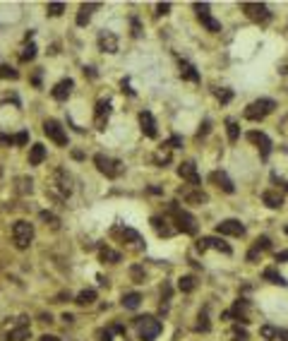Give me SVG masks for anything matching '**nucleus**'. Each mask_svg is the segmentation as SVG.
<instances>
[{
	"label": "nucleus",
	"instance_id": "4468645a",
	"mask_svg": "<svg viewBox=\"0 0 288 341\" xmlns=\"http://www.w3.org/2000/svg\"><path fill=\"white\" fill-rule=\"evenodd\" d=\"M110 118V101H96V109H94V125L96 130H106Z\"/></svg>",
	"mask_w": 288,
	"mask_h": 341
},
{
	"label": "nucleus",
	"instance_id": "ea45409f",
	"mask_svg": "<svg viewBox=\"0 0 288 341\" xmlns=\"http://www.w3.org/2000/svg\"><path fill=\"white\" fill-rule=\"evenodd\" d=\"M41 221H46V224H51L53 228H58V226H60V219L55 217V214H51V212H41Z\"/></svg>",
	"mask_w": 288,
	"mask_h": 341
},
{
	"label": "nucleus",
	"instance_id": "a211bd4d",
	"mask_svg": "<svg viewBox=\"0 0 288 341\" xmlns=\"http://www.w3.org/2000/svg\"><path fill=\"white\" fill-rule=\"evenodd\" d=\"M228 313H231V317L240 320L243 325H245V322H250V300H247V298H238Z\"/></svg>",
	"mask_w": 288,
	"mask_h": 341
},
{
	"label": "nucleus",
	"instance_id": "79ce46f5",
	"mask_svg": "<svg viewBox=\"0 0 288 341\" xmlns=\"http://www.w3.org/2000/svg\"><path fill=\"white\" fill-rule=\"evenodd\" d=\"M17 185L19 192H31V178H17Z\"/></svg>",
	"mask_w": 288,
	"mask_h": 341
},
{
	"label": "nucleus",
	"instance_id": "f3484780",
	"mask_svg": "<svg viewBox=\"0 0 288 341\" xmlns=\"http://www.w3.org/2000/svg\"><path fill=\"white\" fill-rule=\"evenodd\" d=\"M209 180H211L216 188H221L223 192H228V195H233V192H235L233 180L228 178V173H226V171H214V173H209Z\"/></svg>",
	"mask_w": 288,
	"mask_h": 341
},
{
	"label": "nucleus",
	"instance_id": "49530a36",
	"mask_svg": "<svg viewBox=\"0 0 288 341\" xmlns=\"http://www.w3.org/2000/svg\"><path fill=\"white\" fill-rule=\"evenodd\" d=\"M233 341H247V332L240 327H233Z\"/></svg>",
	"mask_w": 288,
	"mask_h": 341
},
{
	"label": "nucleus",
	"instance_id": "9d476101",
	"mask_svg": "<svg viewBox=\"0 0 288 341\" xmlns=\"http://www.w3.org/2000/svg\"><path fill=\"white\" fill-rule=\"evenodd\" d=\"M194 247H197V252H206V250H219V252H223V255H231V245H228V243H223L221 238H214V235L199 238V240L194 243Z\"/></svg>",
	"mask_w": 288,
	"mask_h": 341
},
{
	"label": "nucleus",
	"instance_id": "c9c22d12",
	"mask_svg": "<svg viewBox=\"0 0 288 341\" xmlns=\"http://www.w3.org/2000/svg\"><path fill=\"white\" fill-rule=\"evenodd\" d=\"M226 130H228V139H231V142H238V135H240V127H238V123L228 118V120H226Z\"/></svg>",
	"mask_w": 288,
	"mask_h": 341
},
{
	"label": "nucleus",
	"instance_id": "6e6d98bb",
	"mask_svg": "<svg viewBox=\"0 0 288 341\" xmlns=\"http://www.w3.org/2000/svg\"><path fill=\"white\" fill-rule=\"evenodd\" d=\"M39 341H60V339H58V337H51V334H43Z\"/></svg>",
	"mask_w": 288,
	"mask_h": 341
},
{
	"label": "nucleus",
	"instance_id": "4d7b16f0",
	"mask_svg": "<svg viewBox=\"0 0 288 341\" xmlns=\"http://www.w3.org/2000/svg\"><path fill=\"white\" fill-rule=\"evenodd\" d=\"M84 75H89V77H96V72H94V68H84Z\"/></svg>",
	"mask_w": 288,
	"mask_h": 341
},
{
	"label": "nucleus",
	"instance_id": "9b49d317",
	"mask_svg": "<svg viewBox=\"0 0 288 341\" xmlns=\"http://www.w3.org/2000/svg\"><path fill=\"white\" fill-rule=\"evenodd\" d=\"M194 12H197L199 22H202L209 31H214V34H216V31H221V22L211 17V12H209V5H206V2H194Z\"/></svg>",
	"mask_w": 288,
	"mask_h": 341
},
{
	"label": "nucleus",
	"instance_id": "5fc2aeb1",
	"mask_svg": "<svg viewBox=\"0 0 288 341\" xmlns=\"http://www.w3.org/2000/svg\"><path fill=\"white\" fill-rule=\"evenodd\" d=\"M288 259V250L286 252H279V255H276V262H286Z\"/></svg>",
	"mask_w": 288,
	"mask_h": 341
},
{
	"label": "nucleus",
	"instance_id": "7ed1b4c3",
	"mask_svg": "<svg viewBox=\"0 0 288 341\" xmlns=\"http://www.w3.org/2000/svg\"><path fill=\"white\" fill-rule=\"evenodd\" d=\"M94 164L98 168V173H103L106 178H118L125 173V164L118 161V159H110L106 154H96L94 156Z\"/></svg>",
	"mask_w": 288,
	"mask_h": 341
},
{
	"label": "nucleus",
	"instance_id": "72a5a7b5",
	"mask_svg": "<svg viewBox=\"0 0 288 341\" xmlns=\"http://www.w3.org/2000/svg\"><path fill=\"white\" fill-rule=\"evenodd\" d=\"M178 288L183 293H192L197 288V279L194 276H183V279H178Z\"/></svg>",
	"mask_w": 288,
	"mask_h": 341
},
{
	"label": "nucleus",
	"instance_id": "f704fd0d",
	"mask_svg": "<svg viewBox=\"0 0 288 341\" xmlns=\"http://www.w3.org/2000/svg\"><path fill=\"white\" fill-rule=\"evenodd\" d=\"M260 334H262V339H264V341L279 339V329H276V327H269V325H264V327L260 329Z\"/></svg>",
	"mask_w": 288,
	"mask_h": 341
},
{
	"label": "nucleus",
	"instance_id": "f03ea898",
	"mask_svg": "<svg viewBox=\"0 0 288 341\" xmlns=\"http://www.w3.org/2000/svg\"><path fill=\"white\" fill-rule=\"evenodd\" d=\"M48 190L58 200H68L70 195H72V178H70V173L65 168H55L53 171L51 183H48Z\"/></svg>",
	"mask_w": 288,
	"mask_h": 341
},
{
	"label": "nucleus",
	"instance_id": "b1692460",
	"mask_svg": "<svg viewBox=\"0 0 288 341\" xmlns=\"http://www.w3.org/2000/svg\"><path fill=\"white\" fill-rule=\"evenodd\" d=\"M180 77L188 80V82H199V72H197L194 65L188 63V60H180Z\"/></svg>",
	"mask_w": 288,
	"mask_h": 341
},
{
	"label": "nucleus",
	"instance_id": "37998d69",
	"mask_svg": "<svg viewBox=\"0 0 288 341\" xmlns=\"http://www.w3.org/2000/svg\"><path fill=\"white\" fill-rule=\"evenodd\" d=\"M197 332H209V320H206V310L199 313V322H197Z\"/></svg>",
	"mask_w": 288,
	"mask_h": 341
},
{
	"label": "nucleus",
	"instance_id": "5701e85b",
	"mask_svg": "<svg viewBox=\"0 0 288 341\" xmlns=\"http://www.w3.org/2000/svg\"><path fill=\"white\" fill-rule=\"evenodd\" d=\"M139 125H142V132L147 137H156V120L149 111H142L139 113Z\"/></svg>",
	"mask_w": 288,
	"mask_h": 341
},
{
	"label": "nucleus",
	"instance_id": "58836bf2",
	"mask_svg": "<svg viewBox=\"0 0 288 341\" xmlns=\"http://www.w3.org/2000/svg\"><path fill=\"white\" fill-rule=\"evenodd\" d=\"M46 12H48V14H53V17H58V14H63V12H65V5H63V2H48Z\"/></svg>",
	"mask_w": 288,
	"mask_h": 341
},
{
	"label": "nucleus",
	"instance_id": "3c124183",
	"mask_svg": "<svg viewBox=\"0 0 288 341\" xmlns=\"http://www.w3.org/2000/svg\"><path fill=\"white\" fill-rule=\"evenodd\" d=\"M98 341H113V339H110V329H106V332H98Z\"/></svg>",
	"mask_w": 288,
	"mask_h": 341
},
{
	"label": "nucleus",
	"instance_id": "7c9ffc66",
	"mask_svg": "<svg viewBox=\"0 0 288 341\" xmlns=\"http://www.w3.org/2000/svg\"><path fill=\"white\" fill-rule=\"evenodd\" d=\"M96 300V291L94 288H84L82 293H80V296H77V298H75V303H77V305H92V303H94Z\"/></svg>",
	"mask_w": 288,
	"mask_h": 341
},
{
	"label": "nucleus",
	"instance_id": "0eeeda50",
	"mask_svg": "<svg viewBox=\"0 0 288 341\" xmlns=\"http://www.w3.org/2000/svg\"><path fill=\"white\" fill-rule=\"evenodd\" d=\"M110 235L118 238L123 245H130L132 250H142V235H139L135 228H130V226H113V228H110Z\"/></svg>",
	"mask_w": 288,
	"mask_h": 341
},
{
	"label": "nucleus",
	"instance_id": "a18cd8bd",
	"mask_svg": "<svg viewBox=\"0 0 288 341\" xmlns=\"http://www.w3.org/2000/svg\"><path fill=\"white\" fill-rule=\"evenodd\" d=\"M216 96H219L221 104H228V101L233 99V92H231V89H223V92H216Z\"/></svg>",
	"mask_w": 288,
	"mask_h": 341
},
{
	"label": "nucleus",
	"instance_id": "864d4df0",
	"mask_svg": "<svg viewBox=\"0 0 288 341\" xmlns=\"http://www.w3.org/2000/svg\"><path fill=\"white\" fill-rule=\"evenodd\" d=\"M279 339H281V341H288V329H279Z\"/></svg>",
	"mask_w": 288,
	"mask_h": 341
},
{
	"label": "nucleus",
	"instance_id": "aec40b11",
	"mask_svg": "<svg viewBox=\"0 0 288 341\" xmlns=\"http://www.w3.org/2000/svg\"><path fill=\"white\" fill-rule=\"evenodd\" d=\"M178 176L183 180H188L190 185H199V173H197V166L192 164V161H183L178 166Z\"/></svg>",
	"mask_w": 288,
	"mask_h": 341
},
{
	"label": "nucleus",
	"instance_id": "ddd939ff",
	"mask_svg": "<svg viewBox=\"0 0 288 341\" xmlns=\"http://www.w3.org/2000/svg\"><path fill=\"white\" fill-rule=\"evenodd\" d=\"M31 337V329H29V322L27 317H19L17 325H14L7 334H5V341H27Z\"/></svg>",
	"mask_w": 288,
	"mask_h": 341
},
{
	"label": "nucleus",
	"instance_id": "09e8293b",
	"mask_svg": "<svg viewBox=\"0 0 288 341\" xmlns=\"http://www.w3.org/2000/svg\"><path fill=\"white\" fill-rule=\"evenodd\" d=\"M142 34V27H139V19L137 17H132V36H139Z\"/></svg>",
	"mask_w": 288,
	"mask_h": 341
},
{
	"label": "nucleus",
	"instance_id": "cd10ccee",
	"mask_svg": "<svg viewBox=\"0 0 288 341\" xmlns=\"http://www.w3.org/2000/svg\"><path fill=\"white\" fill-rule=\"evenodd\" d=\"M43 159H46V147H43V144H34V147L29 149V164L39 166Z\"/></svg>",
	"mask_w": 288,
	"mask_h": 341
},
{
	"label": "nucleus",
	"instance_id": "39448f33",
	"mask_svg": "<svg viewBox=\"0 0 288 341\" xmlns=\"http://www.w3.org/2000/svg\"><path fill=\"white\" fill-rule=\"evenodd\" d=\"M12 240L19 250H27L34 240V226L29 221H14L12 226Z\"/></svg>",
	"mask_w": 288,
	"mask_h": 341
},
{
	"label": "nucleus",
	"instance_id": "2f4dec72",
	"mask_svg": "<svg viewBox=\"0 0 288 341\" xmlns=\"http://www.w3.org/2000/svg\"><path fill=\"white\" fill-rule=\"evenodd\" d=\"M171 147H166V144H161L159 147V151L154 154V164H159V166H164V164H168L171 161Z\"/></svg>",
	"mask_w": 288,
	"mask_h": 341
},
{
	"label": "nucleus",
	"instance_id": "052dcab7",
	"mask_svg": "<svg viewBox=\"0 0 288 341\" xmlns=\"http://www.w3.org/2000/svg\"><path fill=\"white\" fill-rule=\"evenodd\" d=\"M286 190H288V185H286Z\"/></svg>",
	"mask_w": 288,
	"mask_h": 341
},
{
	"label": "nucleus",
	"instance_id": "423d86ee",
	"mask_svg": "<svg viewBox=\"0 0 288 341\" xmlns=\"http://www.w3.org/2000/svg\"><path fill=\"white\" fill-rule=\"evenodd\" d=\"M274 109H276L274 99H257V101H252L245 109V118L247 120H262V118H267Z\"/></svg>",
	"mask_w": 288,
	"mask_h": 341
},
{
	"label": "nucleus",
	"instance_id": "1a4fd4ad",
	"mask_svg": "<svg viewBox=\"0 0 288 341\" xmlns=\"http://www.w3.org/2000/svg\"><path fill=\"white\" fill-rule=\"evenodd\" d=\"M43 132L48 135V139H53L58 147H68V132L63 130V125L58 123V120H46L43 123Z\"/></svg>",
	"mask_w": 288,
	"mask_h": 341
},
{
	"label": "nucleus",
	"instance_id": "c03bdc74",
	"mask_svg": "<svg viewBox=\"0 0 288 341\" xmlns=\"http://www.w3.org/2000/svg\"><path fill=\"white\" fill-rule=\"evenodd\" d=\"M27 142H29V132H27V130H22L19 135H14V144H19V147H24Z\"/></svg>",
	"mask_w": 288,
	"mask_h": 341
},
{
	"label": "nucleus",
	"instance_id": "20e7f679",
	"mask_svg": "<svg viewBox=\"0 0 288 341\" xmlns=\"http://www.w3.org/2000/svg\"><path fill=\"white\" fill-rule=\"evenodd\" d=\"M135 325H137V334L142 341H154L161 334V329H164L156 317H137Z\"/></svg>",
	"mask_w": 288,
	"mask_h": 341
},
{
	"label": "nucleus",
	"instance_id": "de8ad7c7",
	"mask_svg": "<svg viewBox=\"0 0 288 341\" xmlns=\"http://www.w3.org/2000/svg\"><path fill=\"white\" fill-rule=\"evenodd\" d=\"M0 144H2V147H12V144H14V137H10V135H0Z\"/></svg>",
	"mask_w": 288,
	"mask_h": 341
},
{
	"label": "nucleus",
	"instance_id": "4be33fe9",
	"mask_svg": "<svg viewBox=\"0 0 288 341\" xmlns=\"http://www.w3.org/2000/svg\"><path fill=\"white\" fill-rule=\"evenodd\" d=\"M72 87H75V82H72V80H60V82L53 87V92H51V94H53L55 101H65V99L72 94Z\"/></svg>",
	"mask_w": 288,
	"mask_h": 341
},
{
	"label": "nucleus",
	"instance_id": "e433bc0d",
	"mask_svg": "<svg viewBox=\"0 0 288 341\" xmlns=\"http://www.w3.org/2000/svg\"><path fill=\"white\" fill-rule=\"evenodd\" d=\"M34 55H36V46H34V43H29V46H24V48H22L19 60H22V63H29V60H34Z\"/></svg>",
	"mask_w": 288,
	"mask_h": 341
},
{
	"label": "nucleus",
	"instance_id": "473e14b6",
	"mask_svg": "<svg viewBox=\"0 0 288 341\" xmlns=\"http://www.w3.org/2000/svg\"><path fill=\"white\" fill-rule=\"evenodd\" d=\"M139 303H142V296H139V293H125L123 296V305L127 310H137Z\"/></svg>",
	"mask_w": 288,
	"mask_h": 341
},
{
	"label": "nucleus",
	"instance_id": "c756f323",
	"mask_svg": "<svg viewBox=\"0 0 288 341\" xmlns=\"http://www.w3.org/2000/svg\"><path fill=\"white\" fill-rule=\"evenodd\" d=\"M264 279H267L269 284H279V286H286V284H288L286 279H284L281 274L276 272L274 267H267V269H264Z\"/></svg>",
	"mask_w": 288,
	"mask_h": 341
},
{
	"label": "nucleus",
	"instance_id": "2eb2a0df",
	"mask_svg": "<svg viewBox=\"0 0 288 341\" xmlns=\"http://www.w3.org/2000/svg\"><path fill=\"white\" fill-rule=\"evenodd\" d=\"M180 195H183V200H185L188 205H204V202H209V195H206L199 185L183 188V190H180Z\"/></svg>",
	"mask_w": 288,
	"mask_h": 341
},
{
	"label": "nucleus",
	"instance_id": "f8f14e48",
	"mask_svg": "<svg viewBox=\"0 0 288 341\" xmlns=\"http://www.w3.org/2000/svg\"><path fill=\"white\" fill-rule=\"evenodd\" d=\"M247 139L260 149V156L262 159H269V154H272V139L264 135V132H260V130H252V132H247Z\"/></svg>",
	"mask_w": 288,
	"mask_h": 341
},
{
	"label": "nucleus",
	"instance_id": "a19ab883",
	"mask_svg": "<svg viewBox=\"0 0 288 341\" xmlns=\"http://www.w3.org/2000/svg\"><path fill=\"white\" fill-rule=\"evenodd\" d=\"M130 276H132V279H135L137 284H144V269H142L139 264H135V267L130 269Z\"/></svg>",
	"mask_w": 288,
	"mask_h": 341
},
{
	"label": "nucleus",
	"instance_id": "bb28decb",
	"mask_svg": "<svg viewBox=\"0 0 288 341\" xmlns=\"http://www.w3.org/2000/svg\"><path fill=\"white\" fill-rule=\"evenodd\" d=\"M262 202L267 207H272V209H279V207L284 205V195H279L276 190H267L262 195Z\"/></svg>",
	"mask_w": 288,
	"mask_h": 341
},
{
	"label": "nucleus",
	"instance_id": "6ab92c4d",
	"mask_svg": "<svg viewBox=\"0 0 288 341\" xmlns=\"http://www.w3.org/2000/svg\"><path fill=\"white\" fill-rule=\"evenodd\" d=\"M98 48L103 53H118V36L113 31H101L98 34Z\"/></svg>",
	"mask_w": 288,
	"mask_h": 341
},
{
	"label": "nucleus",
	"instance_id": "a878e982",
	"mask_svg": "<svg viewBox=\"0 0 288 341\" xmlns=\"http://www.w3.org/2000/svg\"><path fill=\"white\" fill-rule=\"evenodd\" d=\"M98 7V2H84L82 7H80V14H77V24L80 27H87L89 24V17H92V10Z\"/></svg>",
	"mask_w": 288,
	"mask_h": 341
},
{
	"label": "nucleus",
	"instance_id": "dca6fc26",
	"mask_svg": "<svg viewBox=\"0 0 288 341\" xmlns=\"http://www.w3.org/2000/svg\"><path fill=\"white\" fill-rule=\"evenodd\" d=\"M216 233H219V235H243V233H245V226H243L238 219H226V221L216 224Z\"/></svg>",
	"mask_w": 288,
	"mask_h": 341
},
{
	"label": "nucleus",
	"instance_id": "4c0bfd02",
	"mask_svg": "<svg viewBox=\"0 0 288 341\" xmlns=\"http://www.w3.org/2000/svg\"><path fill=\"white\" fill-rule=\"evenodd\" d=\"M19 77V72L10 65H0V80H17Z\"/></svg>",
	"mask_w": 288,
	"mask_h": 341
},
{
	"label": "nucleus",
	"instance_id": "f257e3e1",
	"mask_svg": "<svg viewBox=\"0 0 288 341\" xmlns=\"http://www.w3.org/2000/svg\"><path fill=\"white\" fill-rule=\"evenodd\" d=\"M168 217L176 221V231H183L188 235H194L197 233V219L192 217L190 212H185L178 202H171L168 205Z\"/></svg>",
	"mask_w": 288,
	"mask_h": 341
},
{
	"label": "nucleus",
	"instance_id": "c85d7f7f",
	"mask_svg": "<svg viewBox=\"0 0 288 341\" xmlns=\"http://www.w3.org/2000/svg\"><path fill=\"white\" fill-rule=\"evenodd\" d=\"M151 226H154V231L159 233V235H173V231H176V228L166 226V219L161 217H151Z\"/></svg>",
	"mask_w": 288,
	"mask_h": 341
},
{
	"label": "nucleus",
	"instance_id": "bf43d9fd",
	"mask_svg": "<svg viewBox=\"0 0 288 341\" xmlns=\"http://www.w3.org/2000/svg\"><path fill=\"white\" fill-rule=\"evenodd\" d=\"M286 233H288V226H286Z\"/></svg>",
	"mask_w": 288,
	"mask_h": 341
},
{
	"label": "nucleus",
	"instance_id": "6e6552de",
	"mask_svg": "<svg viewBox=\"0 0 288 341\" xmlns=\"http://www.w3.org/2000/svg\"><path fill=\"white\" fill-rule=\"evenodd\" d=\"M240 10H243L252 22H257V24H267V22L272 19V12H269V7H267L264 2H240Z\"/></svg>",
	"mask_w": 288,
	"mask_h": 341
},
{
	"label": "nucleus",
	"instance_id": "13d9d810",
	"mask_svg": "<svg viewBox=\"0 0 288 341\" xmlns=\"http://www.w3.org/2000/svg\"><path fill=\"white\" fill-rule=\"evenodd\" d=\"M72 156H75V159H84V154H82L80 149H75V151H72Z\"/></svg>",
	"mask_w": 288,
	"mask_h": 341
},
{
	"label": "nucleus",
	"instance_id": "8fccbe9b",
	"mask_svg": "<svg viewBox=\"0 0 288 341\" xmlns=\"http://www.w3.org/2000/svg\"><path fill=\"white\" fill-rule=\"evenodd\" d=\"M156 10H159V14H166L168 10H171V5H168V2H159V5H156Z\"/></svg>",
	"mask_w": 288,
	"mask_h": 341
},
{
	"label": "nucleus",
	"instance_id": "603ef678",
	"mask_svg": "<svg viewBox=\"0 0 288 341\" xmlns=\"http://www.w3.org/2000/svg\"><path fill=\"white\" fill-rule=\"evenodd\" d=\"M206 132H209V120H204V125H202V130L197 132V137H204Z\"/></svg>",
	"mask_w": 288,
	"mask_h": 341
},
{
	"label": "nucleus",
	"instance_id": "412c9836",
	"mask_svg": "<svg viewBox=\"0 0 288 341\" xmlns=\"http://www.w3.org/2000/svg\"><path fill=\"white\" fill-rule=\"evenodd\" d=\"M269 247H272V240H269L267 235L257 238V240H255V245L250 247V252H247V262H257V257H260V255H264Z\"/></svg>",
	"mask_w": 288,
	"mask_h": 341
},
{
	"label": "nucleus",
	"instance_id": "393cba45",
	"mask_svg": "<svg viewBox=\"0 0 288 341\" xmlns=\"http://www.w3.org/2000/svg\"><path fill=\"white\" fill-rule=\"evenodd\" d=\"M98 259L101 262H110V264H115V262H120L123 259V255L120 252H115L113 247H108V245H101L98 247Z\"/></svg>",
	"mask_w": 288,
	"mask_h": 341
}]
</instances>
